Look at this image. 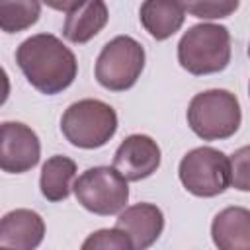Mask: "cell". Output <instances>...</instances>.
I'll return each instance as SVG.
<instances>
[{
    "instance_id": "6da1fadb",
    "label": "cell",
    "mask_w": 250,
    "mask_h": 250,
    "mask_svg": "<svg viewBox=\"0 0 250 250\" xmlns=\"http://www.w3.org/2000/svg\"><path fill=\"white\" fill-rule=\"evenodd\" d=\"M16 62L27 82L45 96L61 94L78 74L74 53L51 33H37L21 41L16 49Z\"/></svg>"
},
{
    "instance_id": "7a4b0ae2",
    "label": "cell",
    "mask_w": 250,
    "mask_h": 250,
    "mask_svg": "<svg viewBox=\"0 0 250 250\" xmlns=\"http://www.w3.org/2000/svg\"><path fill=\"white\" fill-rule=\"evenodd\" d=\"M178 62L193 76L221 72L230 62V33L219 23L191 25L178 43Z\"/></svg>"
},
{
    "instance_id": "3957f363",
    "label": "cell",
    "mask_w": 250,
    "mask_h": 250,
    "mask_svg": "<svg viewBox=\"0 0 250 250\" xmlns=\"http://www.w3.org/2000/svg\"><path fill=\"white\" fill-rule=\"evenodd\" d=\"M188 125L203 141H223L232 137L242 121L236 96L223 88L199 92L188 105Z\"/></svg>"
},
{
    "instance_id": "277c9868",
    "label": "cell",
    "mask_w": 250,
    "mask_h": 250,
    "mask_svg": "<svg viewBox=\"0 0 250 250\" xmlns=\"http://www.w3.org/2000/svg\"><path fill=\"white\" fill-rule=\"evenodd\" d=\"M61 131L64 139L78 148H100L115 135L117 113L102 100H78L64 109Z\"/></svg>"
},
{
    "instance_id": "5b68a950",
    "label": "cell",
    "mask_w": 250,
    "mask_h": 250,
    "mask_svg": "<svg viewBox=\"0 0 250 250\" xmlns=\"http://www.w3.org/2000/svg\"><path fill=\"white\" fill-rule=\"evenodd\" d=\"M145 68L143 45L129 37L117 35L104 45L96 59V80L109 92H125L137 84Z\"/></svg>"
},
{
    "instance_id": "8992f818",
    "label": "cell",
    "mask_w": 250,
    "mask_h": 250,
    "mask_svg": "<svg viewBox=\"0 0 250 250\" xmlns=\"http://www.w3.org/2000/svg\"><path fill=\"white\" fill-rule=\"evenodd\" d=\"M72 191L86 211L102 217L119 213L129 201L127 180L113 166L84 170L72 182Z\"/></svg>"
},
{
    "instance_id": "52a82bcc",
    "label": "cell",
    "mask_w": 250,
    "mask_h": 250,
    "mask_svg": "<svg viewBox=\"0 0 250 250\" xmlns=\"http://www.w3.org/2000/svg\"><path fill=\"white\" fill-rule=\"evenodd\" d=\"M182 186L197 197H215L230 186V160L213 146H197L178 166Z\"/></svg>"
},
{
    "instance_id": "ba28073f",
    "label": "cell",
    "mask_w": 250,
    "mask_h": 250,
    "mask_svg": "<svg viewBox=\"0 0 250 250\" xmlns=\"http://www.w3.org/2000/svg\"><path fill=\"white\" fill-rule=\"evenodd\" d=\"M41 158V143L37 133L20 121L0 123V170L8 174H23L37 166Z\"/></svg>"
},
{
    "instance_id": "9c48e42d",
    "label": "cell",
    "mask_w": 250,
    "mask_h": 250,
    "mask_svg": "<svg viewBox=\"0 0 250 250\" xmlns=\"http://www.w3.org/2000/svg\"><path fill=\"white\" fill-rule=\"evenodd\" d=\"M160 146L148 135H129L113 154V168L127 180L139 182L152 176L160 166Z\"/></svg>"
},
{
    "instance_id": "30bf717a",
    "label": "cell",
    "mask_w": 250,
    "mask_h": 250,
    "mask_svg": "<svg viewBox=\"0 0 250 250\" xmlns=\"http://www.w3.org/2000/svg\"><path fill=\"white\" fill-rule=\"evenodd\" d=\"M115 227L127 234L133 250H145L160 238L164 215L154 203H135L119 211Z\"/></svg>"
},
{
    "instance_id": "8fae6325",
    "label": "cell",
    "mask_w": 250,
    "mask_h": 250,
    "mask_svg": "<svg viewBox=\"0 0 250 250\" xmlns=\"http://www.w3.org/2000/svg\"><path fill=\"white\" fill-rule=\"evenodd\" d=\"M45 221L37 211L14 209L0 219V248L33 250L43 242Z\"/></svg>"
},
{
    "instance_id": "7c38bea8",
    "label": "cell",
    "mask_w": 250,
    "mask_h": 250,
    "mask_svg": "<svg viewBox=\"0 0 250 250\" xmlns=\"http://www.w3.org/2000/svg\"><path fill=\"white\" fill-rule=\"evenodd\" d=\"M139 20L150 37L164 41L184 25L186 8L182 0H145L139 10Z\"/></svg>"
},
{
    "instance_id": "4fadbf2b",
    "label": "cell",
    "mask_w": 250,
    "mask_h": 250,
    "mask_svg": "<svg viewBox=\"0 0 250 250\" xmlns=\"http://www.w3.org/2000/svg\"><path fill=\"white\" fill-rule=\"evenodd\" d=\"M213 244L221 250L250 248V211L246 207H227L211 223Z\"/></svg>"
},
{
    "instance_id": "5bb4252c",
    "label": "cell",
    "mask_w": 250,
    "mask_h": 250,
    "mask_svg": "<svg viewBox=\"0 0 250 250\" xmlns=\"http://www.w3.org/2000/svg\"><path fill=\"white\" fill-rule=\"evenodd\" d=\"M107 20L109 12L104 0H84L78 8L68 12L62 35L70 43H88L105 27Z\"/></svg>"
},
{
    "instance_id": "9a60e30c",
    "label": "cell",
    "mask_w": 250,
    "mask_h": 250,
    "mask_svg": "<svg viewBox=\"0 0 250 250\" xmlns=\"http://www.w3.org/2000/svg\"><path fill=\"white\" fill-rule=\"evenodd\" d=\"M76 178V162L68 156L55 154L45 160L41 168L39 188L47 201H64L72 191V182Z\"/></svg>"
},
{
    "instance_id": "2e32d148",
    "label": "cell",
    "mask_w": 250,
    "mask_h": 250,
    "mask_svg": "<svg viewBox=\"0 0 250 250\" xmlns=\"http://www.w3.org/2000/svg\"><path fill=\"white\" fill-rule=\"evenodd\" d=\"M41 0H0V31L20 33L37 23Z\"/></svg>"
},
{
    "instance_id": "e0dca14e",
    "label": "cell",
    "mask_w": 250,
    "mask_h": 250,
    "mask_svg": "<svg viewBox=\"0 0 250 250\" xmlns=\"http://www.w3.org/2000/svg\"><path fill=\"white\" fill-rule=\"evenodd\" d=\"M189 16L199 20H221L232 16L240 0H182Z\"/></svg>"
},
{
    "instance_id": "ac0fdd59",
    "label": "cell",
    "mask_w": 250,
    "mask_h": 250,
    "mask_svg": "<svg viewBox=\"0 0 250 250\" xmlns=\"http://www.w3.org/2000/svg\"><path fill=\"white\" fill-rule=\"evenodd\" d=\"M98 248L100 250H133L131 240L117 227H113V229H100V230L92 232L82 242V250H98Z\"/></svg>"
},
{
    "instance_id": "d6986e66",
    "label": "cell",
    "mask_w": 250,
    "mask_h": 250,
    "mask_svg": "<svg viewBox=\"0 0 250 250\" xmlns=\"http://www.w3.org/2000/svg\"><path fill=\"white\" fill-rule=\"evenodd\" d=\"M229 160H230V184H234V188L242 191H248V148L242 146Z\"/></svg>"
},
{
    "instance_id": "ffe728a7",
    "label": "cell",
    "mask_w": 250,
    "mask_h": 250,
    "mask_svg": "<svg viewBox=\"0 0 250 250\" xmlns=\"http://www.w3.org/2000/svg\"><path fill=\"white\" fill-rule=\"evenodd\" d=\"M43 4H47L49 8L57 10V12H72L74 8H78L84 0H41Z\"/></svg>"
},
{
    "instance_id": "44dd1931",
    "label": "cell",
    "mask_w": 250,
    "mask_h": 250,
    "mask_svg": "<svg viewBox=\"0 0 250 250\" xmlns=\"http://www.w3.org/2000/svg\"><path fill=\"white\" fill-rule=\"evenodd\" d=\"M10 96V78H8V72L4 70V66H0V105L6 104Z\"/></svg>"
}]
</instances>
